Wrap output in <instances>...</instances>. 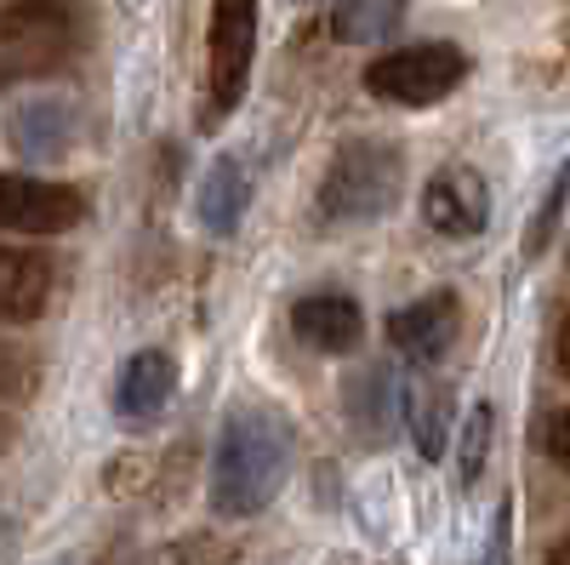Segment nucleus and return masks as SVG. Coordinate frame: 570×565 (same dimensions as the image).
Listing matches in <instances>:
<instances>
[{"instance_id":"nucleus-1","label":"nucleus","mask_w":570,"mask_h":565,"mask_svg":"<svg viewBox=\"0 0 570 565\" xmlns=\"http://www.w3.org/2000/svg\"><path fill=\"white\" fill-rule=\"evenodd\" d=\"M292 468V435L268 411H234L212 451V508L223 520H252L274 503Z\"/></svg>"},{"instance_id":"nucleus-2","label":"nucleus","mask_w":570,"mask_h":565,"mask_svg":"<svg viewBox=\"0 0 570 565\" xmlns=\"http://www.w3.org/2000/svg\"><path fill=\"white\" fill-rule=\"evenodd\" d=\"M405 188V155L394 144H376V137H354L331 155L325 183H320V217L331 223H371L394 212Z\"/></svg>"},{"instance_id":"nucleus-3","label":"nucleus","mask_w":570,"mask_h":565,"mask_svg":"<svg viewBox=\"0 0 570 565\" xmlns=\"http://www.w3.org/2000/svg\"><path fill=\"white\" fill-rule=\"evenodd\" d=\"M462 80H468V52L451 40L400 46V52H383L376 64H365V91L383 104H400V109L445 104Z\"/></svg>"},{"instance_id":"nucleus-4","label":"nucleus","mask_w":570,"mask_h":565,"mask_svg":"<svg viewBox=\"0 0 570 565\" xmlns=\"http://www.w3.org/2000/svg\"><path fill=\"white\" fill-rule=\"evenodd\" d=\"M257 0H212V115H228L252 86Z\"/></svg>"},{"instance_id":"nucleus-5","label":"nucleus","mask_w":570,"mask_h":565,"mask_svg":"<svg viewBox=\"0 0 570 565\" xmlns=\"http://www.w3.org/2000/svg\"><path fill=\"white\" fill-rule=\"evenodd\" d=\"M86 217L80 188L29 172H0V228L7 234H69Z\"/></svg>"},{"instance_id":"nucleus-6","label":"nucleus","mask_w":570,"mask_h":565,"mask_svg":"<svg viewBox=\"0 0 570 565\" xmlns=\"http://www.w3.org/2000/svg\"><path fill=\"white\" fill-rule=\"evenodd\" d=\"M422 217L445 241H473L491 223V188L473 166H440L422 183Z\"/></svg>"},{"instance_id":"nucleus-7","label":"nucleus","mask_w":570,"mask_h":565,"mask_svg":"<svg viewBox=\"0 0 570 565\" xmlns=\"http://www.w3.org/2000/svg\"><path fill=\"white\" fill-rule=\"evenodd\" d=\"M456 332H462V303L451 292H428V298H416V303H405V309L389 314V343L411 366L445 360L451 343H456Z\"/></svg>"},{"instance_id":"nucleus-8","label":"nucleus","mask_w":570,"mask_h":565,"mask_svg":"<svg viewBox=\"0 0 570 565\" xmlns=\"http://www.w3.org/2000/svg\"><path fill=\"white\" fill-rule=\"evenodd\" d=\"M58 263L35 246H0V325H29L52 309Z\"/></svg>"},{"instance_id":"nucleus-9","label":"nucleus","mask_w":570,"mask_h":565,"mask_svg":"<svg viewBox=\"0 0 570 565\" xmlns=\"http://www.w3.org/2000/svg\"><path fill=\"white\" fill-rule=\"evenodd\" d=\"M177 394V360L166 349H137L120 366V383H115V417L126 429H149V422L171 406Z\"/></svg>"},{"instance_id":"nucleus-10","label":"nucleus","mask_w":570,"mask_h":565,"mask_svg":"<svg viewBox=\"0 0 570 565\" xmlns=\"http://www.w3.org/2000/svg\"><path fill=\"white\" fill-rule=\"evenodd\" d=\"M292 332L320 349V354H354L365 343V314L354 298L343 292H314V298H297L292 309Z\"/></svg>"},{"instance_id":"nucleus-11","label":"nucleus","mask_w":570,"mask_h":565,"mask_svg":"<svg viewBox=\"0 0 570 565\" xmlns=\"http://www.w3.org/2000/svg\"><path fill=\"white\" fill-rule=\"evenodd\" d=\"M75 40V12L69 0H18V7L0 12V46L12 52H63Z\"/></svg>"},{"instance_id":"nucleus-12","label":"nucleus","mask_w":570,"mask_h":565,"mask_svg":"<svg viewBox=\"0 0 570 565\" xmlns=\"http://www.w3.org/2000/svg\"><path fill=\"white\" fill-rule=\"evenodd\" d=\"M252 206V172L240 166V155H217L206 183H200V195H195V217L206 234H234L240 228Z\"/></svg>"},{"instance_id":"nucleus-13","label":"nucleus","mask_w":570,"mask_h":565,"mask_svg":"<svg viewBox=\"0 0 570 565\" xmlns=\"http://www.w3.org/2000/svg\"><path fill=\"white\" fill-rule=\"evenodd\" d=\"M12 144L29 155V160H58L75 137V109L63 98H23L7 120Z\"/></svg>"},{"instance_id":"nucleus-14","label":"nucleus","mask_w":570,"mask_h":565,"mask_svg":"<svg viewBox=\"0 0 570 565\" xmlns=\"http://www.w3.org/2000/svg\"><path fill=\"white\" fill-rule=\"evenodd\" d=\"M348 417H354V429L365 440L383 446L394 435V422L405 417V389H400V377L394 366H371L354 377V389H348Z\"/></svg>"},{"instance_id":"nucleus-15","label":"nucleus","mask_w":570,"mask_h":565,"mask_svg":"<svg viewBox=\"0 0 570 565\" xmlns=\"http://www.w3.org/2000/svg\"><path fill=\"white\" fill-rule=\"evenodd\" d=\"M405 429H411L422 462H440L445 457V440H451V389L411 383L405 389Z\"/></svg>"},{"instance_id":"nucleus-16","label":"nucleus","mask_w":570,"mask_h":565,"mask_svg":"<svg viewBox=\"0 0 570 565\" xmlns=\"http://www.w3.org/2000/svg\"><path fill=\"white\" fill-rule=\"evenodd\" d=\"M405 7L411 0H337L331 7V35L348 46H376L405 23Z\"/></svg>"},{"instance_id":"nucleus-17","label":"nucleus","mask_w":570,"mask_h":565,"mask_svg":"<svg viewBox=\"0 0 570 565\" xmlns=\"http://www.w3.org/2000/svg\"><path fill=\"white\" fill-rule=\"evenodd\" d=\"M564 206H570V160L553 172L548 195H542V206H537V217H531V228H525V252H531V257H542V252L553 246V234H559V217H564Z\"/></svg>"},{"instance_id":"nucleus-18","label":"nucleus","mask_w":570,"mask_h":565,"mask_svg":"<svg viewBox=\"0 0 570 565\" xmlns=\"http://www.w3.org/2000/svg\"><path fill=\"white\" fill-rule=\"evenodd\" d=\"M485 451H491V406L480 400V406L468 411V429H462V457H456V475H462V486L480 480Z\"/></svg>"},{"instance_id":"nucleus-19","label":"nucleus","mask_w":570,"mask_h":565,"mask_svg":"<svg viewBox=\"0 0 570 565\" xmlns=\"http://www.w3.org/2000/svg\"><path fill=\"white\" fill-rule=\"evenodd\" d=\"M155 565H228V548L212 543V537H177Z\"/></svg>"},{"instance_id":"nucleus-20","label":"nucleus","mask_w":570,"mask_h":565,"mask_svg":"<svg viewBox=\"0 0 570 565\" xmlns=\"http://www.w3.org/2000/svg\"><path fill=\"white\" fill-rule=\"evenodd\" d=\"M542 451H548L559 468H570V406L548 417V429H542Z\"/></svg>"},{"instance_id":"nucleus-21","label":"nucleus","mask_w":570,"mask_h":565,"mask_svg":"<svg viewBox=\"0 0 570 565\" xmlns=\"http://www.w3.org/2000/svg\"><path fill=\"white\" fill-rule=\"evenodd\" d=\"M553 360H559V371L570 377V314H564V325H559V343H553Z\"/></svg>"},{"instance_id":"nucleus-22","label":"nucleus","mask_w":570,"mask_h":565,"mask_svg":"<svg viewBox=\"0 0 570 565\" xmlns=\"http://www.w3.org/2000/svg\"><path fill=\"white\" fill-rule=\"evenodd\" d=\"M548 565H570V537H564V543H559V548L548 554Z\"/></svg>"}]
</instances>
